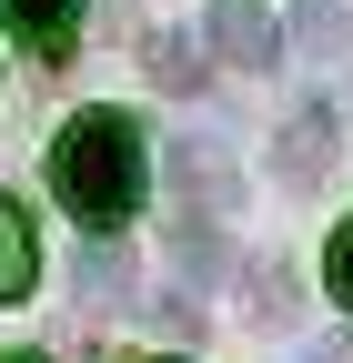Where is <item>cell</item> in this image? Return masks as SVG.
I'll list each match as a JSON object with an SVG mask.
<instances>
[{
    "label": "cell",
    "mask_w": 353,
    "mask_h": 363,
    "mask_svg": "<svg viewBox=\"0 0 353 363\" xmlns=\"http://www.w3.org/2000/svg\"><path fill=\"white\" fill-rule=\"evenodd\" d=\"M293 51L303 61H343L353 51V11H343V0H303V11H293Z\"/></svg>",
    "instance_id": "obj_4"
},
{
    "label": "cell",
    "mask_w": 353,
    "mask_h": 363,
    "mask_svg": "<svg viewBox=\"0 0 353 363\" xmlns=\"http://www.w3.org/2000/svg\"><path fill=\"white\" fill-rule=\"evenodd\" d=\"M212 51L232 71H273V21H262L252 0H223V11H212Z\"/></svg>",
    "instance_id": "obj_2"
},
{
    "label": "cell",
    "mask_w": 353,
    "mask_h": 363,
    "mask_svg": "<svg viewBox=\"0 0 353 363\" xmlns=\"http://www.w3.org/2000/svg\"><path fill=\"white\" fill-rule=\"evenodd\" d=\"M313 172H333V111H303L283 131V182H313Z\"/></svg>",
    "instance_id": "obj_6"
},
{
    "label": "cell",
    "mask_w": 353,
    "mask_h": 363,
    "mask_svg": "<svg viewBox=\"0 0 353 363\" xmlns=\"http://www.w3.org/2000/svg\"><path fill=\"white\" fill-rule=\"evenodd\" d=\"M51 192L71 202V222L121 233V222L142 212V192H152L142 121H131V111H81V121H61V142H51Z\"/></svg>",
    "instance_id": "obj_1"
},
{
    "label": "cell",
    "mask_w": 353,
    "mask_h": 363,
    "mask_svg": "<svg viewBox=\"0 0 353 363\" xmlns=\"http://www.w3.org/2000/svg\"><path fill=\"white\" fill-rule=\"evenodd\" d=\"M11 21L30 51H71V21H81V0H11Z\"/></svg>",
    "instance_id": "obj_7"
},
{
    "label": "cell",
    "mask_w": 353,
    "mask_h": 363,
    "mask_svg": "<svg viewBox=\"0 0 353 363\" xmlns=\"http://www.w3.org/2000/svg\"><path fill=\"white\" fill-rule=\"evenodd\" d=\"M0 363H40V353H0Z\"/></svg>",
    "instance_id": "obj_10"
},
{
    "label": "cell",
    "mask_w": 353,
    "mask_h": 363,
    "mask_svg": "<svg viewBox=\"0 0 353 363\" xmlns=\"http://www.w3.org/2000/svg\"><path fill=\"white\" fill-rule=\"evenodd\" d=\"M152 71H162V91H192V81H202L192 40H152Z\"/></svg>",
    "instance_id": "obj_8"
},
{
    "label": "cell",
    "mask_w": 353,
    "mask_h": 363,
    "mask_svg": "<svg viewBox=\"0 0 353 363\" xmlns=\"http://www.w3.org/2000/svg\"><path fill=\"white\" fill-rule=\"evenodd\" d=\"M172 182H182V202H192V212H223V202H232L223 152H212V142H172Z\"/></svg>",
    "instance_id": "obj_5"
},
{
    "label": "cell",
    "mask_w": 353,
    "mask_h": 363,
    "mask_svg": "<svg viewBox=\"0 0 353 363\" xmlns=\"http://www.w3.org/2000/svg\"><path fill=\"white\" fill-rule=\"evenodd\" d=\"M323 283H333V303L353 313V222H343L333 242H323Z\"/></svg>",
    "instance_id": "obj_9"
},
{
    "label": "cell",
    "mask_w": 353,
    "mask_h": 363,
    "mask_svg": "<svg viewBox=\"0 0 353 363\" xmlns=\"http://www.w3.org/2000/svg\"><path fill=\"white\" fill-rule=\"evenodd\" d=\"M40 283V242H30V212L11 202V192H0V303H21Z\"/></svg>",
    "instance_id": "obj_3"
}]
</instances>
